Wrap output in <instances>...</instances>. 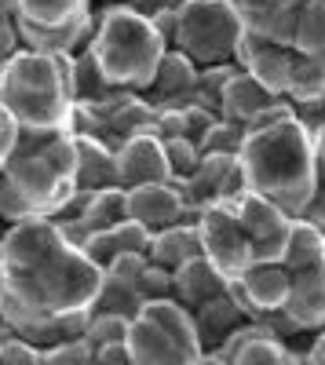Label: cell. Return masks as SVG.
I'll use <instances>...</instances> for the list:
<instances>
[{
    "mask_svg": "<svg viewBox=\"0 0 325 365\" xmlns=\"http://www.w3.org/2000/svg\"><path fill=\"white\" fill-rule=\"evenodd\" d=\"M103 270L48 220L0 230V322L15 336L88 314Z\"/></svg>",
    "mask_w": 325,
    "mask_h": 365,
    "instance_id": "6da1fadb",
    "label": "cell"
},
{
    "mask_svg": "<svg viewBox=\"0 0 325 365\" xmlns=\"http://www.w3.org/2000/svg\"><path fill=\"white\" fill-rule=\"evenodd\" d=\"M73 132H19L0 168V223L51 220L73 194Z\"/></svg>",
    "mask_w": 325,
    "mask_h": 365,
    "instance_id": "7a4b0ae2",
    "label": "cell"
},
{
    "mask_svg": "<svg viewBox=\"0 0 325 365\" xmlns=\"http://www.w3.org/2000/svg\"><path fill=\"white\" fill-rule=\"evenodd\" d=\"M245 190L282 208L289 220H300L314 194V143L300 117L249 132L238 150Z\"/></svg>",
    "mask_w": 325,
    "mask_h": 365,
    "instance_id": "3957f363",
    "label": "cell"
},
{
    "mask_svg": "<svg viewBox=\"0 0 325 365\" xmlns=\"http://www.w3.org/2000/svg\"><path fill=\"white\" fill-rule=\"evenodd\" d=\"M0 106L19 132H70L73 117V55L19 48L0 63Z\"/></svg>",
    "mask_w": 325,
    "mask_h": 365,
    "instance_id": "277c9868",
    "label": "cell"
},
{
    "mask_svg": "<svg viewBox=\"0 0 325 365\" xmlns=\"http://www.w3.org/2000/svg\"><path fill=\"white\" fill-rule=\"evenodd\" d=\"M88 51H92L96 66H99V73L106 77L110 88H121V91L139 96V91L154 81L168 48L154 34L150 19H143L132 8H125L121 0H113V4L96 8Z\"/></svg>",
    "mask_w": 325,
    "mask_h": 365,
    "instance_id": "5b68a950",
    "label": "cell"
},
{
    "mask_svg": "<svg viewBox=\"0 0 325 365\" xmlns=\"http://www.w3.org/2000/svg\"><path fill=\"white\" fill-rule=\"evenodd\" d=\"M19 44L44 55H73L88 48L96 0H11Z\"/></svg>",
    "mask_w": 325,
    "mask_h": 365,
    "instance_id": "8992f818",
    "label": "cell"
},
{
    "mask_svg": "<svg viewBox=\"0 0 325 365\" xmlns=\"http://www.w3.org/2000/svg\"><path fill=\"white\" fill-rule=\"evenodd\" d=\"M245 37L242 11L234 0H187L180 8V41L175 51H183L197 70L238 63V44Z\"/></svg>",
    "mask_w": 325,
    "mask_h": 365,
    "instance_id": "52a82bcc",
    "label": "cell"
},
{
    "mask_svg": "<svg viewBox=\"0 0 325 365\" xmlns=\"http://www.w3.org/2000/svg\"><path fill=\"white\" fill-rule=\"evenodd\" d=\"M154 117L158 113L132 91H110L106 99L96 103H73L70 132L96 139L106 150H121L128 139L154 132Z\"/></svg>",
    "mask_w": 325,
    "mask_h": 365,
    "instance_id": "ba28073f",
    "label": "cell"
},
{
    "mask_svg": "<svg viewBox=\"0 0 325 365\" xmlns=\"http://www.w3.org/2000/svg\"><path fill=\"white\" fill-rule=\"evenodd\" d=\"M197 237H201V256L212 263V270L220 274L227 285L238 282L249 263H256L252 259V245H249V237H245L238 216H234V205L230 201L201 208V216H197Z\"/></svg>",
    "mask_w": 325,
    "mask_h": 365,
    "instance_id": "9c48e42d",
    "label": "cell"
},
{
    "mask_svg": "<svg viewBox=\"0 0 325 365\" xmlns=\"http://www.w3.org/2000/svg\"><path fill=\"white\" fill-rule=\"evenodd\" d=\"M172 187L180 190L183 205L201 212L220 201H234L245 194V175L238 165V154H201V165L190 179H172Z\"/></svg>",
    "mask_w": 325,
    "mask_h": 365,
    "instance_id": "30bf717a",
    "label": "cell"
},
{
    "mask_svg": "<svg viewBox=\"0 0 325 365\" xmlns=\"http://www.w3.org/2000/svg\"><path fill=\"white\" fill-rule=\"evenodd\" d=\"M234 216H238L249 245H252V259L256 263H278L285 252V241H289V227L292 220L285 216L282 208H274L271 201H263L256 194H242L234 197Z\"/></svg>",
    "mask_w": 325,
    "mask_h": 365,
    "instance_id": "8fae6325",
    "label": "cell"
},
{
    "mask_svg": "<svg viewBox=\"0 0 325 365\" xmlns=\"http://www.w3.org/2000/svg\"><path fill=\"white\" fill-rule=\"evenodd\" d=\"M128 197V220L139 223L146 234H161L168 227H180V223H197L201 212L187 208L180 190L172 182H146V187H132L125 190Z\"/></svg>",
    "mask_w": 325,
    "mask_h": 365,
    "instance_id": "7c38bea8",
    "label": "cell"
},
{
    "mask_svg": "<svg viewBox=\"0 0 325 365\" xmlns=\"http://www.w3.org/2000/svg\"><path fill=\"white\" fill-rule=\"evenodd\" d=\"M194 91H197V66L190 63L183 51H165L154 81L139 91V99L150 106L154 113H165V110L190 106Z\"/></svg>",
    "mask_w": 325,
    "mask_h": 365,
    "instance_id": "4fadbf2b",
    "label": "cell"
},
{
    "mask_svg": "<svg viewBox=\"0 0 325 365\" xmlns=\"http://www.w3.org/2000/svg\"><path fill=\"white\" fill-rule=\"evenodd\" d=\"M125 351L132 358V365H190L201 358L197 347H187L183 340H175L168 329H161L150 318H135L128 325L125 336Z\"/></svg>",
    "mask_w": 325,
    "mask_h": 365,
    "instance_id": "5bb4252c",
    "label": "cell"
},
{
    "mask_svg": "<svg viewBox=\"0 0 325 365\" xmlns=\"http://www.w3.org/2000/svg\"><path fill=\"white\" fill-rule=\"evenodd\" d=\"M289 285H292V274L282 263H249L242 278L230 282L234 296H238L245 307H249V318L252 322L259 314L282 311L285 299H289Z\"/></svg>",
    "mask_w": 325,
    "mask_h": 365,
    "instance_id": "9a60e30c",
    "label": "cell"
},
{
    "mask_svg": "<svg viewBox=\"0 0 325 365\" xmlns=\"http://www.w3.org/2000/svg\"><path fill=\"white\" fill-rule=\"evenodd\" d=\"M117 158V187L132 190L146 187V182H168V161H165V146L154 132H143L128 139L121 150H113Z\"/></svg>",
    "mask_w": 325,
    "mask_h": 365,
    "instance_id": "2e32d148",
    "label": "cell"
},
{
    "mask_svg": "<svg viewBox=\"0 0 325 365\" xmlns=\"http://www.w3.org/2000/svg\"><path fill=\"white\" fill-rule=\"evenodd\" d=\"M282 314L304 332L325 329V263H314L307 270L292 274L289 299H285Z\"/></svg>",
    "mask_w": 325,
    "mask_h": 365,
    "instance_id": "e0dca14e",
    "label": "cell"
},
{
    "mask_svg": "<svg viewBox=\"0 0 325 365\" xmlns=\"http://www.w3.org/2000/svg\"><path fill=\"white\" fill-rule=\"evenodd\" d=\"M190 318H194V332H197V344H201L205 354H212L238 325L252 322L249 318V307H245L238 296H234V289H227L223 296H216L209 303H201V307H194Z\"/></svg>",
    "mask_w": 325,
    "mask_h": 365,
    "instance_id": "ac0fdd59",
    "label": "cell"
},
{
    "mask_svg": "<svg viewBox=\"0 0 325 365\" xmlns=\"http://www.w3.org/2000/svg\"><path fill=\"white\" fill-rule=\"evenodd\" d=\"M128 220V197L121 187H106V190H96L92 197H88L84 212H81V220L70 223V227H58L63 230V237L70 241V245H84V237H92L99 230H110L117 223H125Z\"/></svg>",
    "mask_w": 325,
    "mask_h": 365,
    "instance_id": "d6986e66",
    "label": "cell"
},
{
    "mask_svg": "<svg viewBox=\"0 0 325 365\" xmlns=\"http://www.w3.org/2000/svg\"><path fill=\"white\" fill-rule=\"evenodd\" d=\"M274 103H278L274 91H267L252 73L238 70L227 81L223 96H220V120H227V125H234V128H245L252 117H259Z\"/></svg>",
    "mask_w": 325,
    "mask_h": 365,
    "instance_id": "ffe728a7",
    "label": "cell"
},
{
    "mask_svg": "<svg viewBox=\"0 0 325 365\" xmlns=\"http://www.w3.org/2000/svg\"><path fill=\"white\" fill-rule=\"evenodd\" d=\"M73 190L96 194L106 187H117V158L113 150H106L103 143L88 139V135H73Z\"/></svg>",
    "mask_w": 325,
    "mask_h": 365,
    "instance_id": "44dd1931",
    "label": "cell"
},
{
    "mask_svg": "<svg viewBox=\"0 0 325 365\" xmlns=\"http://www.w3.org/2000/svg\"><path fill=\"white\" fill-rule=\"evenodd\" d=\"M227 289L230 285L212 270V263L205 259V256L183 263L180 270L172 274V299L180 303V307H187V311H194V307H201V303L223 296Z\"/></svg>",
    "mask_w": 325,
    "mask_h": 365,
    "instance_id": "7402d4cb",
    "label": "cell"
},
{
    "mask_svg": "<svg viewBox=\"0 0 325 365\" xmlns=\"http://www.w3.org/2000/svg\"><path fill=\"white\" fill-rule=\"evenodd\" d=\"M146 245H150V234H146L139 223L125 220V223H117L110 230H99L92 237H84L81 252L92 259L99 270H106L117 256H125V252H146Z\"/></svg>",
    "mask_w": 325,
    "mask_h": 365,
    "instance_id": "603a6c76",
    "label": "cell"
},
{
    "mask_svg": "<svg viewBox=\"0 0 325 365\" xmlns=\"http://www.w3.org/2000/svg\"><path fill=\"white\" fill-rule=\"evenodd\" d=\"M197 256H201L197 223H180V227H168L161 234H150V245H146V259L168 274H175L183 263H190Z\"/></svg>",
    "mask_w": 325,
    "mask_h": 365,
    "instance_id": "cb8c5ba5",
    "label": "cell"
},
{
    "mask_svg": "<svg viewBox=\"0 0 325 365\" xmlns=\"http://www.w3.org/2000/svg\"><path fill=\"white\" fill-rule=\"evenodd\" d=\"M289 274L307 270L314 263H325V234L318 227H311L307 220H292L289 227V241H285V252L278 259Z\"/></svg>",
    "mask_w": 325,
    "mask_h": 365,
    "instance_id": "d4e9b609",
    "label": "cell"
},
{
    "mask_svg": "<svg viewBox=\"0 0 325 365\" xmlns=\"http://www.w3.org/2000/svg\"><path fill=\"white\" fill-rule=\"evenodd\" d=\"M139 311H143V299H139L135 285L106 278V274H103V285H99L96 303H92V311H88V314H117V318H125V322H135Z\"/></svg>",
    "mask_w": 325,
    "mask_h": 365,
    "instance_id": "484cf974",
    "label": "cell"
},
{
    "mask_svg": "<svg viewBox=\"0 0 325 365\" xmlns=\"http://www.w3.org/2000/svg\"><path fill=\"white\" fill-rule=\"evenodd\" d=\"M292 51L307 58H318L325 51V0H307L304 4L296 19V34H292Z\"/></svg>",
    "mask_w": 325,
    "mask_h": 365,
    "instance_id": "4316f807",
    "label": "cell"
},
{
    "mask_svg": "<svg viewBox=\"0 0 325 365\" xmlns=\"http://www.w3.org/2000/svg\"><path fill=\"white\" fill-rule=\"evenodd\" d=\"M110 91H121V88L106 84V77L99 73L92 51L88 48L73 51V103H96V99H106Z\"/></svg>",
    "mask_w": 325,
    "mask_h": 365,
    "instance_id": "83f0119b",
    "label": "cell"
},
{
    "mask_svg": "<svg viewBox=\"0 0 325 365\" xmlns=\"http://www.w3.org/2000/svg\"><path fill=\"white\" fill-rule=\"evenodd\" d=\"M230 365H300V351L285 347L274 336H259V340H249L238 354H234Z\"/></svg>",
    "mask_w": 325,
    "mask_h": 365,
    "instance_id": "f1b7e54d",
    "label": "cell"
},
{
    "mask_svg": "<svg viewBox=\"0 0 325 365\" xmlns=\"http://www.w3.org/2000/svg\"><path fill=\"white\" fill-rule=\"evenodd\" d=\"M311 143H314V194L300 220H307L311 227L325 234V120L318 128H311Z\"/></svg>",
    "mask_w": 325,
    "mask_h": 365,
    "instance_id": "f546056e",
    "label": "cell"
},
{
    "mask_svg": "<svg viewBox=\"0 0 325 365\" xmlns=\"http://www.w3.org/2000/svg\"><path fill=\"white\" fill-rule=\"evenodd\" d=\"M242 66L238 63H223V66H205L197 70V91H194V106H205V110H212L220 113V96H223V88L227 81L238 73Z\"/></svg>",
    "mask_w": 325,
    "mask_h": 365,
    "instance_id": "4dcf8cb0",
    "label": "cell"
},
{
    "mask_svg": "<svg viewBox=\"0 0 325 365\" xmlns=\"http://www.w3.org/2000/svg\"><path fill=\"white\" fill-rule=\"evenodd\" d=\"M128 325H132V322L117 318V314H88L84 344L92 347V351H99V347H113V344H125Z\"/></svg>",
    "mask_w": 325,
    "mask_h": 365,
    "instance_id": "1f68e13d",
    "label": "cell"
},
{
    "mask_svg": "<svg viewBox=\"0 0 325 365\" xmlns=\"http://www.w3.org/2000/svg\"><path fill=\"white\" fill-rule=\"evenodd\" d=\"M161 146H165V161H168V175L172 179H190L197 172V165H201L197 143H190V139H161Z\"/></svg>",
    "mask_w": 325,
    "mask_h": 365,
    "instance_id": "d6a6232c",
    "label": "cell"
},
{
    "mask_svg": "<svg viewBox=\"0 0 325 365\" xmlns=\"http://www.w3.org/2000/svg\"><path fill=\"white\" fill-rule=\"evenodd\" d=\"M242 128L227 125V120H216V125L197 139V150L201 154H238L242 150Z\"/></svg>",
    "mask_w": 325,
    "mask_h": 365,
    "instance_id": "836d02e7",
    "label": "cell"
},
{
    "mask_svg": "<svg viewBox=\"0 0 325 365\" xmlns=\"http://www.w3.org/2000/svg\"><path fill=\"white\" fill-rule=\"evenodd\" d=\"M135 292L143 303H158V299H172V274L154 267V263H146L143 274L135 278Z\"/></svg>",
    "mask_w": 325,
    "mask_h": 365,
    "instance_id": "e575fe53",
    "label": "cell"
},
{
    "mask_svg": "<svg viewBox=\"0 0 325 365\" xmlns=\"http://www.w3.org/2000/svg\"><path fill=\"white\" fill-rule=\"evenodd\" d=\"M88 361H92V347L84 344V336L41 351V365H88Z\"/></svg>",
    "mask_w": 325,
    "mask_h": 365,
    "instance_id": "d590c367",
    "label": "cell"
},
{
    "mask_svg": "<svg viewBox=\"0 0 325 365\" xmlns=\"http://www.w3.org/2000/svg\"><path fill=\"white\" fill-rule=\"evenodd\" d=\"M146 263H150V259H146V252H125V256H117L103 274H106V278H117V282L135 285V278L143 274V267H146Z\"/></svg>",
    "mask_w": 325,
    "mask_h": 365,
    "instance_id": "8d00e7d4",
    "label": "cell"
},
{
    "mask_svg": "<svg viewBox=\"0 0 325 365\" xmlns=\"http://www.w3.org/2000/svg\"><path fill=\"white\" fill-rule=\"evenodd\" d=\"M0 365H41V351L19 336L0 340Z\"/></svg>",
    "mask_w": 325,
    "mask_h": 365,
    "instance_id": "74e56055",
    "label": "cell"
},
{
    "mask_svg": "<svg viewBox=\"0 0 325 365\" xmlns=\"http://www.w3.org/2000/svg\"><path fill=\"white\" fill-rule=\"evenodd\" d=\"M22 44H19V29H15V8L11 0H0V63L8 55H15Z\"/></svg>",
    "mask_w": 325,
    "mask_h": 365,
    "instance_id": "f35d334b",
    "label": "cell"
},
{
    "mask_svg": "<svg viewBox=\"0 0 325 365\" xmlns=\"http://www.w3.org/2000/svg\"><path fill=\"white\" fill-rule=\"evenodd\" d=\"M121 4L132 8L135 15H143V19H158L165 11H180L187 0H121Z\"/></svg>",
    "mask_w": 325,
    "mask_h": 365,
    "instance_id": "ab89813d",
    "label": "cell"
},
{
    "mask_svg": "<svg viewBox=\"0 0 325 365\" xmlns=\"http://www.w3.org/2000/svg\"><path fill=\"white\" fill-rule=\"evenodd\" d=\"M150 22H154V34L161 37V44L168 51H175V41H180V11H165V15H158Z\"/></svg>",
    "mask_w": 325,
    "mask_h": 365,
    "instance_id": "60d3db41",
    "label": "cell"
},
{
    "mask_svg": "<svg viewBox=\"0 0 325 365\" xmlns=\"http://www.w3.org/2000/svg\"><path fill=\"white\" fill-rule=\"evenodd\" d=\"M15 143H19V125H15V117L0 106V168H4V161L11 158Z\"/></svg>",
    "mask_w": 325,
    "mask_h": 365,
    "instance_id": "b9f144b4",
    "label": "cell"
},
{
    "mask_svg": "<svg viewBox=\"0 0 325 365\" xmlns=\"http://www.w3.org/2000/svg\"><path fill=\"white\" fill-rule=\"evenodd\" d=\"M88 365H132V358H128L125 344H113V347L92 351V361H88Z\"/></svg>",
    "mask_w": 325,
    "mask_h": 365,
    "instance_id": "7bdbcfd3",
    "label": "cell"
},
{
    "mask_svg": "<svg viewBox=\"0 0 325 365\" xmlns=\"http://www.w3.org/2000/svg\"><path fill=\"white\" fill-rule=\"evenodd\" d=\"M300 365H325V329H318L300 354Z\"/></svg>",
    "mask_w": 325,
    "mask_h": 365,
    "instance_id": "ee69618b",
    "label": "cell"
},
{
    "mask_svg": "<svg viewBox=\"0 0 325 365\" xmlns=\"http://www.w3.org/2000/svg\"><path fill=\"white\" fill-rule=\"evenodd\" d=\"M190 365H220V361H216V358H209V354H201V358H197V361H190Z\"/></svg>",
    "mask_w": 325,
    "mask_h": 365,
    "instance_id": "f6af8a7d",
    "label": "cell"
},
{
    "mask_svg": "<svg viewBox=\"0 0 325 365\" xmlns=\"http://www.w3.org/2000/svg\"><path fill=\"white\" fill-rule=\"evenodd\" d=\"M96 4H113V0H96Z\"/></svg>",
    "mask_w": 325,
    "mask_h": 365,
    "instance_id": "bcb514c9",
    "label": "cell"
}]
</instances>
